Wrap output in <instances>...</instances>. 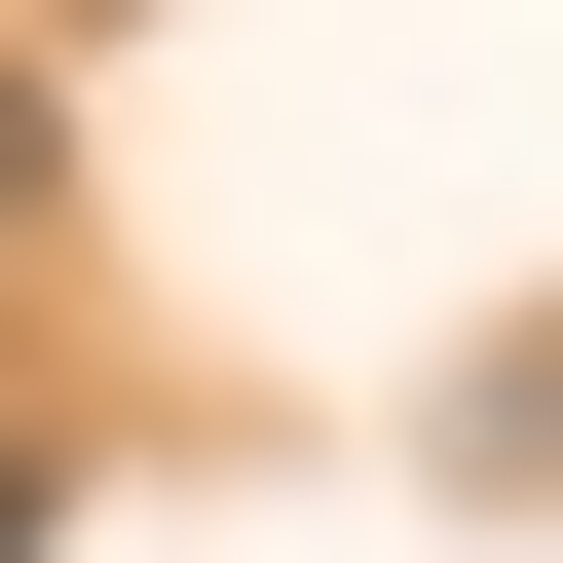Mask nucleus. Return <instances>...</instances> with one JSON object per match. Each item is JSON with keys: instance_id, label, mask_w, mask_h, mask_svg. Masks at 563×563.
<instances>
[{"instance_id": "f257e3e1", "label": "nucleus", "mask_w": 563, "mask_h": 563, "mask_svg": "<svg viewBox=\"0 0 563 563\" xmlns=\"http://www.w3.org/2000/svg\"><path fill=\"white\" fill-rule=\"evenodd\" d=\"M0 188H38V76H0Z\"/></svg>"}]
</instances>
